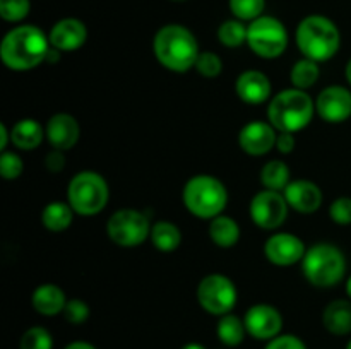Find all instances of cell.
<instances>
[{
  "mask_svg": "<svg viewBox=\"0 0 351 349\" xmlns=\"http://www.w3.org/2000/svg\"><path fill=\"white\" fill-rule=\"evenodd\" d=\"M51 44L48 34L33 24L12 27L0 43V58L9 70L26 72L45 64Z\"/></svg>",
  "mask_w": 351,
  "mask_h": 349,
  "instance_id": "6da1fadb",
  "label": "cell"
},
{
  "mask_svg": "<svg viewBox=\"0 0 351 349\" xmlns=\"http://www.w3.org/2000/svg\"><path fill=\"white\" fill-rule=\"evenodd\" d=\"M153 51L160 65L184 74L195 67L199 53L197 38L182 24H165L153 38Z\"/></svg>",
  "mask_w": 351,
  "mask_h": 349,
  "instance_id": "7a4b0ae2",
  "label": "cell"
},
{
  "mask_svg": "<svg viewBox=\"0 0 351 349\" xmlns=\"http://www.w3.org/2000/svg\"><path fill=\"white\" fill-rule=\"evenodd\" d=\"M295 41L305 58L321 64L331 60L338 53L341 47V33L329 17L312 14L298 23Z\"/></svg>",
  "mask_w": 351,
  "mask_h": 349,
  "instance_id": "3957f363",
  "label": "cell"
},
{
  "mask_svg": "<svg viewBox=\"0 0 351 349\" xmlns=\"http://www.w3.org/2000/svg\"><path fill=\"white\" fill-rule=\"evenodd\" d=\"M315 101L307 91L290 88L276 92L267 105V122L278 132H300L314 120Z\"/></svg>",
  "mask_w": 351,
  "mask_h": 349,
  "instance_id": "277c9868",
  "label": "cell"
},
{
  "mask_svg": "<svg viewBox=\"0 0 351 349\" xmlns=\"http://www.w3.org/2000/svg\"><path fill=\"white\" fill-rule=\"evenodd\" d=\"M185 209L197 219L211 221L223 214L228 204V190L219 178L213 174H195L189 178L182 190Z\"/></svg>",
  "mask_w": 351,
  "mask_h": 349,
  "instance_id": "5b68a950",
  "label": "cell"
},
{
  "mask_svg": "<svg viewBox=\"0 0 351 349\" xmlns=\"http://www.w3.org/2000/svg\"><path fill=\"white\" fill-rule=\"evenodd\" d=\"M302 274L315 287H335L346 276V257L339 246L321 242L312 245L302 260Z\"/></svg>",
  "mask_w": 351,
  "mask_h": 349,
  "instance_id": "8992f818",
  "label": "cell"
},
{
  "mask_svg": "<svg viewBox=\"0 0 351 349\" xmlns=\"http://www.w3.org/2000/svg\"><path fill=\"white\" fill-rule=\"evenodd\" d=\"M110 201V187L98 171L75 173L67 185V202L77 216H96Z\"/></svg>",
  "mask_w": 351,
  "mask_h": 349,
  "instance_id": "52a82bcc",
  "label": "cell"
},
{
  "mask_svg": "<svg viewBox=\"0 0 351 349\" xmlns=\"http://www.w3.org/2000/svg\"><path fill=\"white\" fill-rule=\"evenodd\" d=\"M247 47L254 51V55L264 60L281 57L288 48L287 27L278 17H257L247 27Z\"/></svg>",
  "mask_w": 351,
  "mask_h": 349,
  "instance_id": "ba28073f",
  "label": "cell"
},
{
  "mask_svg": "<svg viewBox=\"0 0 351 349\" xmlns=\"http://www.w3.org/2000/svg\"><path fill=\"white\" fill-rule=\"evenodd\" d=\"M151 222L137 209H119L106 221V235L122 248H136L151 236Z\"/></svg>",
  "mask_w": 351,
  "mask_h": 349,
  "instance_id": "9c48e42d",
  "label": "cell"
},
{
  "mask_svg": "<svg viewBox=\"0 0 351 349\" xmlns=\"http://www.w3.org/2000/svg\"><path fill=\"white\" fill-rule=\"evenodd\" d=\"M239 291L235 283L225 274H209L197 286V301L204 311L215 317L232 313L237 307Z\"/></svg>",
  "mask_w": 351,
  "mask_h": 349,
  "instance_id": "30bf717a",
  "label": "cell"
},
{
  "mask_svg": "<svg viewBox=\"0 0 351 349\" xmlns=\"http://www.w3.org/2000/svg\"><path fill=\"white\" fill-rule=\"evenodd\" d=\"M288 205L283 192L264 190L257 192L249 205V214L254 224L266 231H274L281 228L288 218Z\"/></svg>",
  "mask_w": 351,
  "mask_h": 349,
  "instance_id": "8fae6325",
  "label": "cell"
},
{
  "mask_svg": "<svg viewBox=\"0 0 351 349\" xmlns=\"http://www.w3.org/2000/svg\"><path fill=\"white\" fill-rule=\"evenodd\" d=\"M307 246L304 240L293 233L278 231L271 235L264 243V255L273 266L290 267L304 260Z\"/></svg>",
  "mask_w": 351,
  "mask_h": 349,
  "instance_id": "7c38bea8",
  "label": "cell"
},
{
  "mask_svg": "<svg viewBox=\"0 0 351 349\" xmlns=\"http://www.w3.org/2000/svg\"><path fill=\"white\" fill-rule=\"evenodd\" d=\"M243 322H245L247 334L257 341H271L280 335L283 328V317L280 310L267 303H257L250 307L243 317Z\"/></svg>",
  "mask_w": 351,
  "mask_h": 349,
  "instance_id": "4fadbf2b",
  "label": "cell"
},
{
  "mask_svg": "<svg viewBox=\"0 0 351 349\" xmlns=\"http://www.w3.org/2000/svg\"><path fill=\"white\" fill-rule=\"evenodd\" d=\"M315 113L328 123H343L351 116V91L343 86H329L315 99Z\"/></svg>",
  "mask_w": 351,
  "mask_h": 349,
  "instance_id": "5bb4252c",
  "label": "cell"
},
{
  "mask_svg": "<svg viewBox=\"0 0 351 349\" xmlns=\"http://www.w3.org/2000/svg\"><path fill=\"white\" fill-rule=\"evenodd\" d=\"M278 130L264 120H254L242 127L239 146L249 156H264L276 147Z\"/></svg>",
  "mask_w": 351,
  "mask_h": 349,
  "instance_id": "9a60e30c",
  "label": "cell"
},
{
  "mask_svg": "<svg viewBox=\"0 0 351 349\" xmlns=\"http://www.w3.org/2000/svg\"><path fill=\"white\" fill-rule=\"evenodd\" d=\"M47 132V140L51 146V149L69 151L79 142L81 137V127L79 122L69 113H55L48 118L45 125Z\"/></svg>",
  "mask_w": 351,
  "mask_h": 349,
  "instance_id": "2e32d148",
  "label": "cell"
},
{
  "mask_svg": "<svg viewBox=\"0 0 351 349\" xmlns=\"http://www.w3.org/2000/svg\"><path fill=\"white\" fill-rule=\"evenodd\" d=\"M288 205L300 214H314L319 211L324 201L322 190L317 183L311 180H293L283 190Z\"/></svg>",
  "mask_w": 351,
  "mask_h": 349,
  "instance_id": "e0dca14e",
  "label": "cell"
},
{
  "mask_svg": "<svg viewBox=\"0 0 351 349\" xmlns=\"http://www.w3.org/2000/svg\"><path fill=\"white\" fill-rule=\"evenodd\" d=\"M48 40L60 51H75L88 40V27L75 17H64L51 26Z\"/></svg>",
  "mask_w": 351,
  "mask_h": 349,
  "instance_id": "ac0fdd59",
  "label": "cell"
},
{
  "mask_svg": "<svg viewBox=\"0 0 351 349\" xmlns=\"http://www.w3.org/2000/svg\"><path fill=\"white\" fill-rule=\"evenodd\" d=\"M237 96L242 99L245 105H263V103L271 101V92H273V86H271L269 77L261 70H250L242 72L237 77L235 82Z\"/></svg>",
  "mask_w": 351,
  "mask_h": 349,
  "instance_id": "d6986e66",
  "label": "cell"
},
{
  "mask_svg": "<svg viewBox=\"0 0 351 349\" xmlns=\"http://www.w3.org/2000/svg\"><path fill=\"white\" fill-rule=\"evenodd\" d=\"M67 301L64 289L53 283L40 284L31 296V305L36 313L43 315V317H55V315L64 313Z\"/></svg>",
  "mask_w": 351,
  "mask_h": 349,
  "instance_id": "ffe728a7",
  "label": "cell"
},
{
  "mask_svg": "<svg viewBox=\"0 0 351 349\" xmlns=\"http://www.w3.org/2000/svg\"><path fill=\"white\" fill-rule=\"evenodd\" d=\"M47 137L45 127L34 118H21L10 129V139L19 151H34Z\"/></svg>",
  "mask_w": 351,
  "mask_h": 349,
  "instance_id": "44dd1931",
  "label": "cell"
},
{
  "mask_svg": "<svg viewBox=\"0 0 351 349\" xmlns=\"http://www.w3.org/2000/svg\"><path fill=\"white\" fill-rule=\"evenodd\" d=\"M324 328L332 335L351 334V300H335L322 311Z\"/></svg>",
  "mask_w": 351,
  "mask_h": 349,
  "instance_id": "7402d4cb",
  "label": "cell"
},
{
  "mask_svg": "<svg viewBox=\"0 0 351 349\" xmlns=\"http://www.w3.org/2000/svg\"><path fill=\"white\" fill-rule=\"evenodd\" d=\"M209 238L219 248H233L240 240V226L233 218L225 214L209 221Z\"/></svg>",
  "mask_w": 351,
  "mask_h": 349,
  "instance_id": "603a6c76",
  "label": "cell"
},
{
  "mask_svg": "<svg viewBox=\"0 0 351 349\" xmlns=\"http://www.w3.org/2000/svg\"><path fill=\"white\" fill-rule=\"evenodd\" d=\"M74 209L69 205V202L53 201L48 202L41 211V224L51 233H62L71 228L74 221Z\"/></svg>",
  "mask_w": 351,
  "mask_h": 349,
  "instance_id": "cb8c5ba5",
  "label": "cell"
},
{
  "mask_svg": "<svg viewBox=\"0 0 351 349\" xmlns=\"http://www.w3.org/2000/svg\"><path fill=\"white\" fill-rule=\"evenodd\" d=\"M151 243L156 250L163 253L175 252L182 243V231L175 222L158 221L151 228Z\"/></svg>",
  "mask_w": 351,
  "mask_h": 349,
  "instance_id": "d4e9b609",
  "label": "cell"
},
{
  "mask_svg": "<svg viewBox=\"0 0 351 349\" xmlns=\"http://www.w3.org/2000/svg\"><path fill=\"white\" fill-rule=\"evenodd\" d=\"M259 180L267 190L283 192L291 181V170L285 161L271 159L261 168Z\"/></svg>",
  "mask_w": 351,
  "mask_h": 349,
  "instance_id": "484cf974",
  "label": "cell"
},
{
  "mask_svg": "<svg viewBox=\"0 0 351 349\" xmlns=\"http://www.w3.org/2000/svg\"><path fill=\"white\" fill-rule=\"evenodd\" d=\"M216 335L219 341L228 348H237L243 342L247 335L245 322L243 318L237 317L233 313H226L219 317L218 324H216Z\"/></svg>",
  "mask_w": 351,
  "mask_h": 349,
  "instance_id": "4316f807",
  "label": "cell"
},
{
  "mask_svg": "<svg viewBox=\"0 0 351 349\" xmlns=\"http://www.w3.org/2000/svg\"><path fill=\"white\" fill-rule=\"evenodd\" d=\"M319 77H321V68H319L317 62L311 60V58H302V60L295 62V65L290 70V81L293 88L307 91L312 86L317 84Z\"/></svg>",
  "mask_w": 351,
  "mask_h": 349,
  "instance_id": "83f0119b",
  "label": "cell"
},
{
  "mask_svg": "<svg viewBox=\"0 0 351 349\" xmlns=\"http://www.w3.org/2000/svg\"><path fill=\"white\" fill-rule=\"evenodd\" d=\"M247 27L245 23L240 19H228L219 24L218 41L226 48H239L247 43Z\"/></svg>",
  "mask_w": 351,
  "mask_h": 349,
  "instance_id": "f1b7e54d",
  "label": "cell"
},
{
  "mask_svg": "<svg viewBox=\"0 0 351 349\" xmlns=\"http://www.w3.org/2000/svg\"><path fill=\"white\" fill-rule=\"evenodd\" d=\"M228 7L235 19L252 23L257 17L264 16L266 0H228Z\"/></svg>",
  "mask_w": 351,
  "mask_h": 349,
  "instance_id": "f546056e",
  "label": "cell"
},
{
  "mask_svg": "<svg viewBox=\"0 0 351 349\" xmlns=\"http://www.w3.org/2000/svg\"><path fill=\"white\" fill-rule=\"evenodd\" d=\"M19 349H53V337L45 327L34 325L23 334Z\"/></svg>",
  "mask_w": 351,
  "mask_h": 349,
  "instance_id": "4dcf8cb0",
  "label": "cell"
},
{
  "mask_svg": "<svg viewBox=\"0 0 351 349\" xmlns=\"http://www.w3.org/2000/svg\"><path fill=\"white\" fill-rule=\"evenodd\" d=\"M31 10V0H0V17L7 23H21Z\"/></svg>",
  "mask_w": 351,
  "mask_h": 349,
  "instance_id": "1f68e13d",
  "label": "cell"
},
{
  "mask_svg": "<svg viewBox=\"0 0 351 349\" xmlns=\"http://www.w3.org/2000/svg\"><path fill=\"white\" fill-rule=\"evenodd\" d=\"M194 68L202 75V77L215 79L223 72V60L218 53L206 50L199 53Z\"/></svg>",
  "mask_w": 351,
  "mask_h": 349,
  "instance_id": "d6a6232c",
  "label": "cell"
},
{
  "mask_svg": "<svg viewBox=\"0 0 351 349\" xmlns=\"http://www.w3.org/2000/svg\"><path fill=\"white\" fill-rule=\"evenodd\" d=\"M24 163L14 151H2L0 154V174L3 180H17L23 174Z\"/></svg>",
  "mask_w": 351,
  "mask_h": 349,
  "instance_id": "836d02e7",
  "label": "cell"
},
{
  "mask_svg": "<svg viewBox=\"0 0 351 349\" xmlns=\"http://www.w3.org/2000/svg\"><path fill=\"white\" fill-rule=\"evenodd\" d=\"M89 305L86 303L84 300H79V298H72V300L67 301L64 308V318L72 325H81L84 324L86 320L89 318Z\"/></svg>",
  "mask_w": 351,
  "mask_h": 349,
  "instance_id": "e575fe53",
  "label": "cell"
},
{
  "mask_svg": "<svg viewBox=\"0 0 351 349\" xmlns=\"http://www.w3.org/2000/svg\"><path fill=\"white\" fill-rule=\"evenodd\" d=\"M329 218L339 226L351 224V197H338L329 205Z\"/></svg>",
  "mask_w": 351,
  "mask_h": 349,
  "instance_id": "d590c367",
  "label": "cell"
},
{
  "mask_svg": "<svg viewBox=\"0 0 351 349\" xmlns=\"http://www.w3.org/2000/svg\"><path fill=\"white\" fill-rule=\"evenodd\" d=\"M264 349H307L305 342L293 334H280L267 341Z\"/></svg>",
  "mask_w": 351,
  "mask_h": 349,
  "instance_id": "8d00e7d4",
  "label": "cell"
},
{
  "mask_svg": "<svg viewBox=\"0 0 351 349\" xmlns=\"http://www.w3.org/2000/svg\"><path fill=\"white\" fill-rule=\"evenodd\" d=\"M45 166L50 173H60L65 166V156H64V151H58V149H51L50 153L47 154L45 157Z\"/></svg>",
  "mask_w": 351,
  "mask_h": 349,
  "instance_id": "74e56055",
  "label": "cell"
},
{
  "mask_svg": "<svg viewBox=\"0 0 351 349\" xmlns=\"http://www.w3.org/2000/svg\"><path fill=\"white\" fill-rule=\"evenodd\" d=\"M295 146H297V140H295L293 133H290V132H278L276 149L280 151L281 154L293 153Z\"/></svg>",
  "mask_w": 351,
  "mask_h": 349,
  "instance_id": "f35d334b",
  "label": "cell"
},
{
  "mask_svg": "<svg viewBox=\"0 0 351 349\" xmlns=\"http://www.w3.org/2000/svg\"><path fill=\"white\" fill-rule=\"evenodd\" d=\"M9 142H12V139H10V129H7L5 123H0V151H7Z\"/></svg>",
  "mask_w": 351,
  "mask_h": 349,
  "instance_id": "ab89813d",
  "label": "cell"
},
{
  "mask_svg": "<svg viewBox=\"0 0 351 349\" xmlns=\"http://www.w3.org/2000/svg\"><path fill=\"white\" fill-rule=\"evenodd\" d=\"M64 349H98V348L93 346L91 342L88 341H74V342H69Z\"/></svg>",
  "mask_w": 351,
  "mask_h": 349,
  "instance_id": "60d3db41",
  "label": "cell"
},
{
  "mask_svg": "<svg viewBox=\"0 0 351 349\" xmlns=\"http://www.w3.org/2000/svg\"><path fill=\"white\" fill-rule=\"evenodd\" d=\"M180 349H208L206 346H202L201 342H187V344L182 346Z\"/></svg>",
  "mask_w": 351,
  "mask_h": 349,
  "instance_id": "b9f144b4",
  "label": "cell"
},
{
  "mask_svg": "<svg viewBox=\"0 0 351 349\" xmlns=\"http://www.w3.org/2000/svg\"><path fill=\"white\" fill-rule=\"evenodd\" d=\"M345 75H346V81H348V84L351 86V58L348 60V64H346V68H345Z\"/></svg>",
  "mask_w": 351,
  "mask_h": 349,
  "instance_id": "7bdbcfd3",
  "label": "cell"
},
{
  "mask_svg": "<svg viewBox=\"0 0 351 349\" xmlns=\"http://www.w3.org/2000/svg\"><path fill=\"white\" fill-rule=\"evenodd\" d=\"M346 294H348V298L351 300V274L348 279H346Z\"/></svg>",
  "mask_w": 351,
  "mask_h": 349,
  "instance_id": "ee69618b",
  "label": "cell"
},
{
  "mask_svg": "<svg viewBox=\"0 0 351 349\" xmlns=\"http://www.w3.org/2000/svg\"><path fill=\"white\" fill-rule=\"evenodd\" d=\"M346 349H351V339H350V342H348V344H346Z\"/></svg>",
  "mask_w": 351,
  "mask_h": 349,
  "instance_id": "f6af8a7d",
  "label": "cell"
},
{
  "mask_svg": "<svg viewBox=\"0 0 351 349\" xmlns=\"http://www.w3.org/2000/svg\"><path fill=\"white\" fill-rule=\"evenodd\" d=\"M171 2H185V0H171Z\"/></svg>",
  "mask_w": 351,
  "mask_h": 349,
  "instance_id": "bcb514c9",
  "label": "cell"
}]
</instances>
